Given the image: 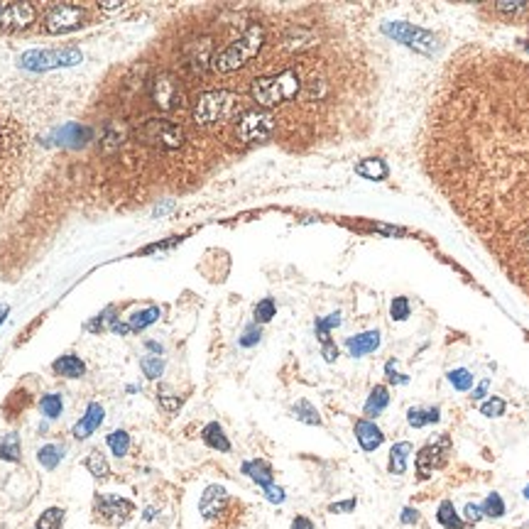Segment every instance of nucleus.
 Returning <instances> with one entry per match:
<instances>
[{
	"label": "nucleus",
	"instance_id": "49",
	"mask_svg": "<svg viewBox=\"0 0 529 529\" xmlns=\"http://www.w3.org/2000/svg\"><path fill=\"white\" fill-rule=\"evenodd\" d=\"M324 358H326L329 363H334L336 358H338V348H336L334 343H331V340H326V343H324Z\"/></svg>",
	"mask_w": 529,
	"mask_h": 529
},
{
	"label": "nucleus",
	"instance_id": "10",
	"mask_svg": "<svg viewBox=\"0 0 529 529\" xmlns=\"http://www.w3.org/2000/svg\"><path fill=\"white\" fill-rule=\"evenodd\" d=\"M451 446L448 436H441L436 443H429L416 454V473H419L421 481H427L429 475L434 473V468H441L443 461H446V451Z\"/></svg>",
	"mask_w": 529,
	"mask_h": 529
},
{
	"label": "nucleus",
	"instance_id": "21",
	"mask_svg": "<svg viewBox=\"0 0 529 529\" xmlns=\"http://www.w3.org/2000/svg\"><path fill=\"white\" fill-rule=\"evenodd\" d=\"M356 172L360 174V177L370 179V182H383V179H387L389 169H387V164H385L383 160H378V157H367V160L358 162Z\"/></svg>",
	"mask_w": 529,
	"mask_h": 529
},
{
	"label": "nucleus",
	"instance_id": "33",
	"mask_svg": "<svg viewBox=\"0 0 529 529\" xmlns=\"http://www.w3.org/2000/svg\"><path fill=\"white\" fill-rule=\"evenodd\" d=\"M61 519H64V510L49 508V510H44L42 517L37 519V529H59Z\"/></svg>",
	"mask_w": 529,
	"mask_h": 529
},
{
	"label": "nucleus",
	"instance_id": "1",
	"mask_svg": "<svg viewBox=\"0 0 529 529\" xmlns=\"http://www.w3.org/2000/svg\"><path fill=\"white\" fill-rule=\"evenodd\" d=\"M299 88H302V81H299L297 71L285 69L275 76L255 79L253 86H250V96L262 108H277L285 101H292L299 93Z\"/></svg>",
	"mask_w": 529,
	"mask_h": 529
},
{
	"label": "nucleus",
	"instance_id": "32",
	"mask_svg": "<svg viewBox=\"0 0 529 529\" xmlns=\"http://www.w3.org/2000/svg\"><path fill=\"white\" fill-rule=\"evenodd\" d=\"M39 410H42V414L49 416V419H57V416L61 414V410H64V402H61L59 394H44L42 402H39Z\"/></svg>",
	"mask_w": 529,
	"mask_h": 529
},
{
	"label": "nucleus",
	"instance_id": "57",
	"mask_svg": "<svg viewBox=\"0 0 529 529\" xmlns=\"http://www.w3.org/2000/svg\"><path fill=\"white\" fill-rule=\"evenodd\" d=\"M101 8H106V10L108 8H120V3H101Z\"/></svg>",
	"mask_w": 529,
	"mask_h": 529
},
{
	"label": "nucleus",
	"instance_id": "44",
	"mask_svg": "<svg viewBox=\"0 0 529 529\" xmlns=\"http://www.w3.org/2000/svg\"><path fill=\"white\" fill-rule=\"evenodd\" d=\"M160 405H162L164 412H177L182 407V397H174V394L160 392Z\"/></svg>",
	"mask_w": 529,
	"mask_h": 529
},
{
	"label": "nucleus",
	"instance_id": "55",
	"mask_svg": "<svg viewBox=\"0 0 529 529\" xmlns=\"http://www.w3.org/2000/svg\"><path fill=\"white\" fill-rule=\"evenodd\" d=\"M145 346H147V351H155V353H162V346H160V343H152V340H147V343H145Z\"/></svg>",
	"mask_w": 529,
	"mask_h": 529
},
{
	"label": "nucleus",
	"instance_id": "38",
	"mask_svg": "<svg viewBox=\"0 0 529 529\" xmlns=\"http://www.w3.org/2000/svg\"><path fill=\"white\" fill-rule=\"evenodd\" d=\"M336 326H340V314H331V316H326V319H319L316 321V336H319L321 343H326L329 340V331L336 329Z\"/></svg>",
	"mask_w": 529,
	"mask_h": 529
},
{
	"label": "nucleus",
	"instance_id": "5",
	"mask_svg": "<svg viewBox=\"0 0 529 529\" xmlns=\"http://www.w3.org/2000/svg\"><path fill=\"white\" fill-rule=\"evenodd\" d=\"M81 61V52L76 47H59V49H32L20 57V66L30 71H49L76 66Z\"/></svg>",
	"mask_w": 529,
	"mask_h": 529
},
{
	"label": "nucleus",
	"instance_id": "13",
	"mask_svg": "<svg viewBox=\"0 0 529 529\" xmlns=\"http://www.w3.org/2000/svg\"><path fill=\"white\" fill-rule=\"evenodd\" d=\"M228 505V492L223 485H209L201 495V502H199V512L204 519H213L226 510Z\"/></svg>",
	"mask_w": 529,
	"mask_h": 529
},
{
	"label": "nucleus",
	"instance_id": "16",
	"mask_svg": "<svg viewBox=\"0 0 529 529\" xmlns=\"http://www.w3.org/2000/svg\"><path fill=\"white\" fill-rule=\"evenodd\" d=\"M356 439L360 443L363 451H375L380 443L385 441V434L380 432V427L370 419H358L356 421Z\"/></svg>",
	"mask_w": 529,
	"mask_h": 529
},
{
	"label": "nucleus",
	"instance_id": "43",
	"mask_svg": "<svg viewBox=\"0 0 529 529\" xmlns=\"http://www.w3.org/2000/svg\"><path fill=\"white\" fill-rule=\"evenodd\" d=\"M407 421H410V427H414V429L427 427V424H429V421H427V410H410V414H407Z\"/></svg>",
	"mask_w": 529,
	"mask_h": 529
},
{
	"label": "nucleus",
	"instance_id": "31",
	"mask_svg": "<svg viewBox=\"0 0 529 529\" xmlns=\"http://www.w3.org/2000/svg\"><path fill=\"white\" fill-rule=\"evenodd\" d=\"M0 459L6 461L20 459V439H17V434H8V436L0 439Z\"/></svg>",
	"mask_w": 529,
	"mask_h": 529
},
{
	"label": "nucleus",
	"instance_id": "36",
	"mask_svg": "<svg viewBox=\"0 0 529 529\" xmlns=\"http://www.w3.org/2000/svg\"><path fill=\"white\" fill-rule=\"evenodd\" d=\"M448 383L454 385L456 389H461V392H465V389L473 387V375H470V370H465V367H459V370H451V373H448Z\"/></svg>",
	"mask_w": 529,
	"mask_h": 529
},
{
	"label": "nucleus",
	"instance_id": "9",
	"mask_svg": "<svg viewBox=\"0 0 529 529\" xmlns=\"http://www.w3.org/2000/svg\"><path fill=\"white\" fill-rule=\"evenodd\" d=\"M93 512L101 522L118 527L135 512V505L120 495H93Z\"/></svg>",
	"mask_w": 529,
	"mask_h": 529
},
{
	"label": "nucleus",
	"instance_id": "28",
	"mask_svg": "<svg viewBox=\"0 0 529 529\" xmlns=\"http://www.w3.org/2000/svg\"><path fill=\"white\" fill-rule=\"evenodd\" d=\"M84 465H86L88 473H91L96 481H106V478H108V473H110L108 461H106V456H103L101 451H93V454L88 456L86 461H84Z\"/></svg>",
	"mask_w": 529,
	"mask_h": 529
},
{
	"label": "nucleus",
	"instance_id": "51",
	"mask_svg": "<svg viewBox=\"0 0 529 529\" xmlns=\"http://www.w3.org/2000/svg\"><path fill=\"white\" fill-rule=\"evenodd\" d=\"M292 529H314V524H311V519L309 517H294Z\"/></svg>",
	"mask_w": 529,
	"mask_h": 529
},
{
	"label": "nucleus",
	"instance_id": "27",
	"mask_svg": "<svg viewBox=\"0 0 529 529\" xmlns=\"http://www.w3.org/2000/svg\"><path fill=\"white\" fill-rule=\"evenodd\" d=\"M37 459H39V463H42L47 470H55L57 465L61 463V459H64V448H61L59 443H49V446L39 448Z\"/></svg>",
	"mask_w": 529,
	"mask_h": 529
},
{
	"label": "nucleus",
	"instance_id": "48",
	"mask_svg": "<svg viewBox=\"0 0 529 529\" xmlns=\"http://www.w3.org/2000/svg\"><path fill=\"white\" fill-rule=\"evenodd\" d=\"M400 519H402V524H414V522H419V512H416L414 508H405Z\"/></svg>",
	"mask_w": 529,
	"mask_h": 529
},
{
	"label": "nucleus",
	"instance_id": "29",
	"mask_svg": "<svg viewBox=\"0 0 529 529\" xmlns=\"http://www.w3.org/2000/svg\"><path fill=\"white\" fill-rule=\"evenodd\" d=\"M292 414L297 416L299 421H304V424H311V427L321 424V416H319V412H316V407L307 400H299L297 405L292 407Z\"/></svg>",
	"mask_w": 529,
	"mask_h": 529
},
{
	"label": "nucleus",
	"instance_id": "23",
	"mask_svg": "<svg viewBox=\"0 0 529 529\" xmlns=\"http://www.w3.org/2000/svg\"><path fill=\"white\" fill-rule=\"evenodd\" d=\"M243 473L248 475V478H253L260 488L272 485V468L264 463V461H245Z\"/></svg>",
	"mask_w": 529,
	"mask_h": 529
},
{
	"label": "nucleus",
	"instance_id": "15",
	"mask_svg": "<svg viewBox=\"0 0 529 529\" xmlns=\"http://www.w3.org/2000/svg\"><path fill=\"white\" fill-rule=\"evenodd\" d=\"M103 416H106L103 407L98 405V402H91V405L86 407V414H84L81 419H79V424L74 427V436L79 439V441L88 439L103 424Z\"/></svg>",
	"mask_w": 529,
	"mask_h": 529
},
{
	"label": "nucleus",
	"instance_id": "54",
	"mask_svg": "<svg viewBox=\"0 0 529 529\" xmlns=\"http://www.w3.org/2000/svg\"><path fill=\"white\" fill-rule=\"evenodd\" d=\"M172 209H174V204H172V201H167V204L157 206V209H155V216H162L164 211H172Z\"/></svg>",
	"mask_w": 529,
	"mask_h": 529
},
{
	"label": "nucleus",
	"instance_id": "50",
	"mask_svg": "<svg viewBox=\"0 0 529 529\" xmlns=\"http://www.w3.org/2000/svg\"><path fill=\"white\" fill-rule=\"evenodd\" d=\"M524 3H497V10L500 12H517L522 10Z\"/></svg>",
	"mask_w": 529,
	"mask_h": 529
},
{
	"label": "nucleus",
	"instance_id": "45",
	"mask_svg": "<svg viewBox=\"0 0 529 529\" xmlns=\"http://www.w3.org/2000/svg\"><path fill=\"white\" fill-rule=\"evenodd\" d=\"M463 517H465V522H470V524L481 522V519H483V508H481V505H475V502H468V505H465V510H463Z\"/></svg>",
	"mask_w": 529,
	"mask_h": 529
},
{
	"label": "nucleus",
	"instance_id": "14",
	"mask_svg": "<svg viewBox=\"0 0 529 529\" xmlns=\"http://www.w3.org/2000/svg\"><path fill=\"white\" fill-rule=\"evenodd\" d=\"M88 140H93V130L86 128V125H81V123H66V125H61V128L55 133V142H57V145L74 147V150L84 147Z\"/></svg>",
	"mask_w": 529,
	"mask_h": 529
},
{
	"label": "nucleus",
	"instance_id": "52",
	"mask_svg": "<svg viewBox=\"0 0 529 529\" xmlns=\"http://www.w3.org/2000/svg\"><path fill=\"white\" fill-rule=\"evenodd\" d=\"M488 387H490V383H488V380H483V383L478 385V387H475L473 400H483V397H485V392H488Z\"/></svg>",
	"mask_w": 529,
	"mask_h": 529
},
{
	"label": "nucleus",
	"instance_id": "53",
	"mask_svg": "<svg viewBox=\"0 0 529 529\" xmlns=\"http://www.w3.org/2000/svg\"><path fill=\"white\" fill-rule=\"evenodd\" d=\"M439 419H441V414H439V407H432V410H427V421H429V424H436Z\"/></svg>",
	"mask_w": 529,
	"mask_h": 529
},
{
	"label": "nucleus",
	"instance_id": "6",
	"mask_svg": "<svg viewBox=\"0 0 529 529\" xmlns=\"http://www.w3.org/2000/svg\"><path fill=\"white\" fill-rule=\"evenodd\" d=\"M383 32L387 35V37H392L394 42H400V44H405V47L419 52V55L432 57L439 52L436 37H434L432 32H427V30L414 28V25H410V22H400V20L383 22Z\"/></svg>",
	"mask_w": 529,
	"mask_h": 529
},
{
	"label": "nucleus",
	"instance_id": "22",
	"mask_svg": "<svg viewBox=\"0 0 529 529\" xmlns=\"http://www.w3.org/2000/svg\"><path fill=\"white\" fill-rule=\"evenodd\" d=\"M412 454V443L410 441H400L389 448V473L392 475H402L407 470V459Z\"/></svg>",
	"mask_w": 529,
	"mask_h": 529
},
{
	"label": "nucleus",
	"instance_id": "34",
	"mask_svg": "<svg viewBox=\"0 0 529 529\" xmlns=\"http://www.w3.org/2000/svg\"><path fill=\"white\" fill-rule=\"evenodd\" d=\"M140 367H142V373H145V378L157 380L160 375L164 373V360L162 358H157V356H145L140 360Z\"/></svg>",
	"mask_w": 529,
	"mask_h": 529
},
{
	"label": "nucleus",
	"instance_id": "18",
	"mask_svg": "<svg viewBox=\"0 0 529 529\" xmlns=\"http://www.w3.org/2000/svg\"><path fill=\"white\" fill-rule=\"evenodd\" d=\"M125 135H128V130H125L123 123L113 120V123H106L103 128V135H101V150L103 152H115L120 145H123Z\"/></svg>",
	"mask_w": 529,
	"mask_h": 529
},
{
	"label": "nucleus",
	"instance_id": "40",
	"mask_svg": "<svg viewBox=\"0 0 529 529\" xmlns=\"http://www.w3.org/2000/svg\"><path fill=\"white\" fill-rule=\"evenodd\" d=\"M502 412H505V402L500 400V397H490L488 402H483L481 405V414H485V416H500Z\"/></svg>",
	"mask_w": 529,
	"mask_h": 529
},
{
	"label": "nucleus",
	"instance_id": "26",
	"mask_svg": "<svg viewBox=\"0 0 529 529\" xmlns=\"http://www.w3.org/2000/svg\"><path fill=\"white\" fill-rule=\"evenodd\" d=\"M157 319H160V309H157V307H147V309H142V311L133 314L125 326H128V331H142V329H147L150 324H155Z\"/></svg>",
	"mask_w": 529,
	"mask_h": 529
},
{
	"label": "nucleus",
	"instance_id": "30",
	"mask_svg": "<svg viewBox=\"0 0 529 529\" xmlns=\"http://www.w3.org/2000/svg\"><path fill=\"white\" fill-rule=\"evenodd\" d=\"M108 446H110V451H113L115 459H123V456L128 454V448H130V434L123 432V429L110 432L108 434Z\"/></svg>",
	"mask_w": 529,
	"mask_h": 529
},
{
	"label": "nucleus",
	"instance_id": "46",
	"mask_svg": "<svg viewBox=\"0 0 529 529\" xmlns=\"http://www.w3.org/2000/svg\"><path fill=\"white\" fill-rule=\"evenodd\" d=\"M262 490H264V497H267L270 502H275V505L285 502V490H282V488H277L275 483H272V485H267V488H262Z\"/></svg>",
	"mask_w": 529,
	"mask_h": 529
},
{
	"label": "nucleus",
	"instance_id": "56",
	"mask_svg": "<svg viewBox=\"0 0 529 529\" xmlns=\"http://www.w3.org/2000/svg\"><path fill=\"white\" fill-rule=\"evenodd\" d=\"M8 311H10V309H8V307H6V304H0V324H3V321H6Z\"/></svg>",
	"mask_w": 529,
	"mask_h": 529
},
{
	"label": "nucleus",
	"instance_id": "19",
	"mask_svg": "<svg viewBox=\"0 0 529 529\" xmlns=\"http://www.w3.org/2000/svg\"><path fill=\"white\" fill-rule=\"evenodd\" d=\"M201 439H204L206 446L216 448V451H221V454H228V451H231V441H228V436L223 434L221 424H216V421L206 424L204 432H201Z\"/></svg>",
	"mask_w": 529,
	"mask_h": 529
},
{
	"label": "nucleus",
	"instance_id": "4",
	"mask_svg": "<svg viewBox=\"0 0 529 529\" xmlns=\"http://www.w3.org/2000/svg\"><path fill=\"white\" fill-rule=\"evenodd\" d=\"M135 137L145 145L160 147V150H177L184 145L182 125L164 118H147L135 128Z\"/></svg>",
	"mask_w": 529,
	"mask_h": 529
},
{
	"label": "nucleus",
	"instance_id": "3",
	"mask_svg": "<svg viewBox=\"0 0 529 529\" xmlns=\"http://www.w3.org/2000/svg\"><path fill=\"white\" fill-rule=\"evenodd\" d=\"M240 108V98L233 91H209L196 101L194 106V123L206 128L228 120Z\"/></svg>",
	"mask_w": 529,
	"mask_h": 529
},
{
	"label": "nucleus",
	"instance_id": "8",
	"mask_svg": "<svg viewBox=\"0 0 529 529\" xmlns=\"http://www.w3.org/2000/svg\"><path fill=\"white\" fill-rule=\"evenodd\" d=\"M150 98L160 110H174L182 106L184 91L182 84L177 81V76L172 74H157L150 81Z\"/></svg>",
	"mask_w": 529,
	"mask_h": 529
},
{
	"label": "nucleus",
	"instance_id": "12",
	"mask_svg": "<svg viewBox=\"0 0 529 529\" xmlns=\"http://www.w3.org/2000/svg\"><path fill=\"white\" fill-rule=\"evenodd\" d=\"M35 22V8L28 3H0V28L25 30Z\"/></svg>",
	"mask_w": 529,
	"mask_h": 529
},
{
	"label": "nucleus",
	"instance_id": "39",
	"mask_svg": "<svg viewBox=\"0 0 529 529\" xmlns=\"http://www.w3.org/2000/svg\"><path fill=\"white\" fill-rule=\"evenodd\" d=\"M389 314H392L394 321H405L410 316V299L407 297H394L389 304Z\"/></svg>",
	"mask_w": 529,
	"mask_h": 529
},
{
	"label": "nucleus",
	"instance_id": "11",
	"mask_svg": "<svg viewBox=\"0 0 529 529\" xmlns=\"http://www.w3.org/2000/svg\"><path fill=\"white\" fill-rule=\"evenodd\" d=\"M84 20V10L76 6H57L49 10L47 15V30L55 35H64L71 32V30L81 28Z\"/></svg>",
	"mask_w": 529,
	"mask_h": 529
},
{
	"label": "nucleus",
	"instance_id": "59",
	"mask_svg": "<svg viewBox=\"0 0 529 529\" xmlns=\"http://www.w3.org/2000/svg\"><path fill=\"white\" fill-rule=\"evenodd\" d=\"M519 529H529V522H527V524H522V527H519Z\"/></svg>",
	"mask_w": 529,
	"mask_h": 529
},
{
	"label": "nucleus",
	"instance_id": "20",
	"mask_svg": "<svg viewBox=\"0 0 529 529\" xmlns=\"http://www.w3.org/2000/svg\"><path fill=\"white\" fill-rule=\"evenodd\" d=\"M55 373L61 378H81L86 373V363L79 356H61L55 360Z\"/></svg>",
	"mask_w": 529,
	"mask_h": 529
},
{
	"label": "nucleus",
	"instance_id": "47",
	"mask_svg": "<svg viewBox=\"0 0 529 529\" xmlns=\"http://www.w3.org/2000/svg\"><path fill=\"white\" fill-rule=\"evenodd\" d=\"M351 510H356V500H346V502H334V505H329V512H351Z\"/></svg>",
	"mask_w": 529,
	"mask_h": 529
},
{
	"label": "nucleus",
	"instance_id": "24",
	"mask_svg": "<svg viewBox=\"0 0 529 529\" xmlns=\"http://www.w3.org/2000/svg\"><path fill=\"white\" fill-rule=\"evenodd\" d=\"M436 519H439V524L446 529H465V522L459 517V512H456L454 502L451 500H443L441 505H439Z\"/></svg>",
	"mask_w": 529,
	"mask_h": 529
},
{
	"label": "nucleus",
	"instance_id": "2",
	"mask_svg": "<svg viewBox=\"0 0 529 529\" xmlns=\"http://www.w3.org/2000/svg\"><path fill=\"white\" fill-rule=\"evenodd\" d=\"M264 42V30L262 25H253V28L245 30L243 37H238L235 42L231 44L228 49H223L221 55L213 59V69L216 71H235L240 66H245L255 55L260 52Z\"/></svg>",
	"mask_w": 529,
	"mask_h": 529
},
{
	"label": "nucleus",
	"instance_id": "7",
	"mask_svg": "<svg viewBox=\"0 0 529 529\" xmlns=\"http://www.w3.org/2000/svg\"><path fill=\"white\" fill-rule=\"evenodd\" d=\"M275 130V120L270 113L264 110H248L238 118L235 123V137L243 142H262L272 135Z\"/></svg>",
	"mask_w": 529,
	"mask_h": 529
},
{
	"label": "nucleus",
	"instance_id": "58",
	"mask_svg": "<svg viewBox=\"0 0 529 529\" xmlns=\"http://www.w3.org/2000/svg\"><path fill=\"white\" fill-rule=\"evenodd\" d=\"M524 497H527V500H529V485L524 488Z\"/></svg>",
	"mask_w": 529,
	"mask_h": 529
},
{
	"label": "nucleus",
	"instance_id": "17",
	"mask_svg": "<svg viewBox=\"0 0 529 529\" xmlns=\"http://www.w3.org/2000/svg\"><path fill=\"white\" fill-rule=\"evenodd\" d=\"M380 346V334L378 331H365V334H358V336H351L346 340V348L353 358H360V356H367V353H373L375 348Z\"/></svg>",
	"mask_w": 529,
	"mask_h": 529
},
{
	"label": "nucleus",
	"instance_id": "42",
	"mask_svg": "<svg viewBox=\"0 0 529 529\" xmlns=\"http://www.w3.org/2000/svg\"><path fill=\"white\" fill-rule=\"evenodd\" d=\"M385 373H387V380L392 385H407L405 375L397 373V360H387V363H385Z\"/></svg>",
	"mask_w": 529,
	"mask_h": 529
},
{
	"label": "nucleus",
	"instance_id": "25",
	"mask_svg": "<svg viewBox=\"0 0 529 529\" xmlns=\"http://www.w3.org/2000/svg\"><path fill=\"white\" fill-rule=\"evenodd\" d=\"M387 405H389L387 387H385V385H375L373 392H370V397H367V402H365V414L367 416H378Z\"/></svg>",
	"mask_w": 529,
	"mask_h": 529
},
{
	"label": "nucleus",
	"instance_id": "35",
	"mask_svg": "<svg viewBox=\"0 0 529 529\" xmlns=\"http://www.w3.org/2000/svg\"><path fill=\"white\" fill-rule=\"evenodd\" d=\"M481 508H483V514H485V517H495L497 519V517L505 514V502H502V497L497 495V492H490Z\"/></svg>",
	"mask_w": 529,
	"mask_h": 529
},
{
	"label": "nucleus",
	"instance_id": "37",
	"mask_svg": "<svg viewBox=\"0 0 529 529\" xmlns=\"http://www.w3.org/2000/svg\"><path fill=\"white\" fill-rule=\"evenodd\" d=\"M253 314H255V321H258V324H267V321H270L272 316L277 314V307H275V302L267 297V299H262V302L255 304Z\"/></svg>",
	"mask_w": 529,
	"mask_h": 529
},
{
	"label": "nucleus",
	"instance_id": "41",
	"mask_svg": "<svg viewBox=\"0 0 529 529\" xmlns=\"http://www.w3.org/2000/svg\"><path fill=\"white\" fill-rule=\"evenodd\" d=\"M260 326H248V329L243 331V336H240V346L243 348H253L255 343L260 340Z\"/></svg>",
	"mask_w": 529,
	"mask_h": 529
}]
</instances>
